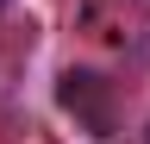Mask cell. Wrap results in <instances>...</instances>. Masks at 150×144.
I'll use <instances>...</instances> for the list:
<instances>
[{"mask_svg":"<svg viewBox=\"0 0 150 144\" xmlns=\"http://www.w3.org/2000/svg\"><path fill=\"white\" fill-rule=\"evenodd\" d=\"M0 6H6V0H0Z\"/></svg>","mask_w":150,"mask_h":144,"instance_id":"obj_2","label":"cell"},{"mask_svg":"<svg viewBox=\"0 0 150 144\" xmlns=\"http://www.w3.org/2000/svg\"><path fill=\"white\" fill-rule=\"evenodd\" d=\"M56 100H63L94 138L112 132V82H106V75H94V69H69L63 88H56Z\"/></svg>","mask_w":150,"mask_h":144,"instance_id":"obj_1","label":"cell"}]
</instances>
